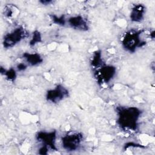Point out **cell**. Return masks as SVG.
Here are the masks:
<instances>
[{"instance_id":"obj_2","label":"cell","mask_w":155,"mask_h":155,"mask_svg":"<svg viewBox=\"0 0 155 155\" xmlns=\"http://www.w3.org/2000/svg\"><path fill=\"white\" fill-rule=\"evenodd\" d=\"M140 30H131L125 33L122 39V45L124 48L130 53H134L136 49L145 44V42L141 39Z\"/></svg>"},{"instance_id":"obj_14","label":"cell","mask_w":155,"mask_h":155,"mask_svg":"<svg viewBox=\"0 0 155 155\" xmlns=\"http://www.w3.org/2000/svg\"><path fill=\"white\" fill-rule=\"evenodd\" d=\"M28 65L27 64H25V62H21V63H19L17 66H16V69L18 71H25L27 68Z\"/></svg>"},{"instance_id":"obj_13","label":"cell","mask_w":155,"mask_h":155,"mask_svg":"<svg viewBox=\"0 0 155 155\" xmlns=\"http://www.w3.org/2000/svg\"><path fill=\"white\" fill-rule=\"evenodd\" d=\"M41 39H42V37H41V33L38 31H35V32H33L32 38L30 41V45L31 46L35 45L37 43L40 42L41 41Z\"/></svg>"},{"instance_id":"obj_4","label":"cell","mask_w":155,"mask_h":155,"mask_svg":"<svg viewBox=\"0 0 155 155\" xmlns=\"http://www.w3.org/2000/svg\"><path fill=\"white\" fill-rule=\"evenodd\" d=\"M83 141V135L81 133H71L62 137V148L67 151L77 150Z\"/></svg>"},{"instance_id":"obj_12","label":"cell","mask_w":155,"mask_h":155,"mask_svg":"<svg viewBox=\"0 0 155 155\" xmlns=\"http://www.w3.org/2000/svg\"><path fill=\"white\" fill-rule=\"evenodd\" d=\"M50 17L53 22L56 24L64 26L67 24V19L65 18L64 15H63L58 16L56 15H50Z\"/></svg>"},{"instance_id":"obj_3","label":"cell","mask_w":155,"mask_h":155,"mask_svg":"<svg viewBox=\"0 0 155 155\" xmlns=\"http://www.w3.org/2000/svg\"><path fill=\"white\" fill-rule=\"evenodd\" d=\"M28 35L26 30L22 27H18L6 33L2 39V45L5 48H10L19 43Z\"/></svg>"},{"instance_id":"obj_5","label":"cell","mask_w":155,"mask_h":155,"mask_svg":"<svg viewBox=\"0 0 155 155\" xmlns=\"http://www.w3.org/2000/svg\"><path fill=\"white\" fill-rule=\"evenodd\" d=\"M116 73V68L111 65L102 64L97 67L95 76L98 83H109L114 77Z\"/></svg>"},{"instance_id":"obj_7","label":"cell","mask_w":155,"mask_h":155,"mask_svg":"<svg viewBox=\"0 0 155 155\" xmlns=\"http://www.w3.org/2000/svg\"><path fill=\"white\" fill-rule=\"evenodd\" d=\"M36 138L38 141L42 143V145L47 147L53 150H57L55 145L56 138V132L55 131H39L36 135Z\"/></svg>"},{"instance_id":"obj_6","label":"cell","mask_w":155,"mask_h":155,"mask_svg":"<svg viewBox=\"0 0 155 155\" xmlns=\"http://www.w3.org/2000/svg\"><path fill=\"white\" fill-rule=\"evenodd\" d=\"M68 94V90L63 85L59 84L47 91L45 98L48 102L57 104L67 98Z\"/></svg>"},{"instance_id":"obj_1","label":"cell","mask_w":155,"mask_h":155,"mask_svg":"<svg viewBox=\"0 0 155 155\" xmlns=\"http://www.w3.org/2000/svg\"><path fill=\"white\" fill-rule=\"evenodd\" d=\"M117 123L124 130L135 131L137 128L138 120L141 111L136 107H118L116 108Z\"/></svg>"},{"instance_id":"obj_8","label":"cell","mask_w":155,"mask_h":155,"mask_svg":"<svg viewBox=\"0 0 155 155\" xmlns=\"http://www.w3.org/2000/svg\"><path fill=\"white\" fill-rule=\"evenodd\" d=\"M67 24L72 28L79 31H87L89 24L87 19L82 15H76L67 19Z\"/></svg>"},{"instance_id":"obj_9","label":"cell","mask_w":155,"mask_h":155,"mask_svg":"<svg viewBox=\"0 0 155 155\" xmlns=\"http://www.w3.org/2000/svg\"><path fill=\"white\" fill-rule=\"evenodd\" d=\"M145 7L143 4H136L131 10L130 14V20L134 22H141L145 16Z\"/></svg>"},{"instance_id":"obj_15","label":"cell","mask_w":155,"mask_h":155,"mask_svg":"<svg viewBox=\"0 0 155 155\" xmlns=\"http://www.w3.org/2000/svg\"><path fill=\"white\" fill-rule=\"evenodd\" d=\"M40 3H41L42 5H50V4H51L53 2L51 0H42V1H39Z\"/></svg>"},{"instance_id":"obj_10","label":"cell","mask_w":155,"mask_h":155,"mask_svg":"<svg viewBox=\"0 0 155 155\" xmlns=\"http://www.w3.org/2000/svg\"><path fill=\"white\" fill-rule=\"evenodd\" d=\"M25 63L28 66H36L39 65L43 62V59L41 56L37 53H24L22 54Z\"/></svg>"},{"instance_id":"obj_11","label":"cell","mask_w":155,"mask_h":155,"mask_svg":"<svg viewBox=\"0 0 155 155\" xmlns=\"http://www.w3.org/2000/svg\"><path fill=\"white\" fill-rule=\"evenodd\" d=\"M0 72L8 81L13 82L16 78V71L12 68L7 70L1 66L0 68Z\"/></svg>"}]
</instances>
